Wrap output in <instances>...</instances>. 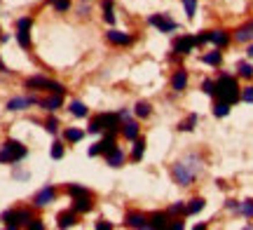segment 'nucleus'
<instances>
[{
	"label": "nucleus",
	"mask_w": 253,
	"mask_h": 230,
	"mask_svg": "<svg viewBox=\"0 0 253 230\" xmlns=\"http://www.w3.org/2000/svg\"><path fill=\"white\" fill-rule=\"evenodd\" d=\"M202 172V157L199 155H185L171 167V176L178 185H190Z\"/></svg>",
	"instance_id": "f257e3e1"
},
{
	"label": "nucleus",
	"mask_w": 253,
	"mask_h": 230,
	"mask_svg": "<svg viewBox=\"0 0 253 230\" xmlns=\"http://www.w3.org/2000/svg\"><path fill=\"white\" fill-rule=\"evenodd\" d=\"M216 96L220 101L227 103H237L242 99V92H239V85L232 75H220L216 80Z\"/></svg>",
	"instance_id": "f03ea898"
},
{
	"label": "nucleus",
	"mask_w": 253,
	"mask_h": 230,
	"mask_svg": "<svg viewBox=\"0 0 253 230\" xmlns=\"http://www.w3.org/2000/svg\"><path fill=\"white\" fill-rule=\"evenodd\" d=\"M122 127V120H120L118 113H101V115H96V118L89 120V134H99V132H118V129Z\"/></svg>",
	"instance_id": "7ed1b4c3"
},
{
	"label": "nucleus",
	"mask_w": 253,
	"mask_h": 230,
	"mask_svg": "<svg viewBox=\"0 0 253 230\" xmlns=\"http://www.w3.org/2000/svg\"><path fill=\"white\" fill-rule=\"evenodd\" d=\"M24 157H26V146H21V143L14 141V138L5 141L2 148H0V162H2V165H7V162H19V160H24Z\"/></svg>",
	"instance_id": "20e7f679"
},
{
	"label": "nucleus",
	"mask_w": 253,
	"mask_h": 230,
	"mask_svg": "<svg viewBox=\"0 0 253 230\" xmlns=\"http://www.w3.org/2000/svg\"><path fill=\"white\" fill-rule=\"evenodd\" d=\"M2 221H5L7 228H19V226H28V223L33 221V216H31L28 209H17V212L12 209V212L2 214Z\"/></svg>",
	"instance_id": "39448f33"
},
{
	"label": "nucleus",
	"mask_w": 253,
	"mask_h": 230,
	"mask_svg": "<svg viewBox=\"0 0 253 230\" xmlns=\"http://www.w3.org/2000/svg\"><path fill=\"white\" fill-rule=\"evenodd\" d=\"M118 148V143H115V134L110 132L108 137H103L101 141H96L94 146H89V150H87V155L89 157H96V155H108L110 150H115Z\"/></svg>",
	"instance_id": "423d86ee"
},
{
	"label": "nucleus",
	"mask_w": 253,
	"mask_h": 230,
	"mask_svg": "<svg viewBox=\"0 0 253 230\" xmlns=\"http://www.w3.org/2000/svg\"><path fill=\"white\" fill-rule=\"evenodd\" d=\"M148 24L155 26L157 31H162V33H173V31L178 28V24H176L169 14H153V17L148 19Z\"/></svg>",
	"instance_id": "0eeeda50"
},
{
	"label": "nucleus",
	"mask_w": 253,
	"mask_h": 230,
	"mask_svg": "<svg viewBox=\"0 0 253 230\" xmlns=\"http://www.w3.org/2000/svg\"><path fill=\"white\" fill-rule=\"evenodd\" d=\"M31 24H33V21H31L28 17L17 21V43L24 47V49L31 47Z\"/></svg>",
	"instance_id": "6e6552de"
},
{
	"label": "nucleus",
	"mask_w": 253,
	"mask_h": 230,
	"mask_svg": "<svg viewBox=\"0 0 253 230\" xmlns=\"http://www.w3.org/2000/svg\"><path fill=\"white\" fill-rule=\"evenodd\" d=\"M195 47H197L195 36H181L173 40V52H176V54H190Z\"/></svg>",
	"instance_id": "1a4fd4ad"
},
{
	"label": "nucleus",
	"mask_w": 253,
	"mask_h": 230,
	"mask_svg": "<svg viewBox=\"0 0 253 230\" xmlns=\"http://www.w3.org/2000/svg\"><path fill=\"white\" fill-rule=\"evenodd\" d=\"M33 103H40L38 96H17V99H9L7 101V111H24Z\"/></svg>",
	"instance_id": "9d476101"
},
{
	"label": "nucleus",
	"mask_w": 253,
	"mask_h": 230,
	"mask_svg": "<svg viewBox=\"0 0 253 230\" xmlns=\"http://www.w3.org/2000/svg\"><path fill=\"white\" fill-rule=\"evenodd\" d=\"M54 197H56L54 185H45V188L33 197V204H36V207H47L49 202H54Z\"/></svg>",
	"instance_id": "9b49d317"
},
{
	"label": "nucleus",
	"mask_w": 253,
	"mask_h": 230,
	"mask_svg": "<svg viewBox=\"0 0 253 230\" xmlns=\"http://www.w3.org/2000/svg\"><path fill=\"white\" fill-rule=\"evenodd\" d=\"M125 226L126 228H150V221L145 219L143 214H138V212H131V214H126L125 216Z\"/></svg>",
	"instance_id": "f8f14e48"
},
{
	"label": "nucleus",
	"mask_w": 253,
	"mask_h": 230,
	"mask_svg": "<svg viewBox=\"0 0 253 230\" xmlns=\"http://www.w3.org/2000/svg\"><path fill=\"white\" fill-rule=\"evenodd\" d=\"M106 40L113 43V45H131L134 43V38L129 36V33H122V31H115V28H110L108 33H106Z\"/></svg>",
	"instance_id": "ddd939ff"
},
{
	"label": "nucleus",
	"mask_w": 253,
	"mask_h": 230,
	"mask_svg": "<svg viewBox=\"0 0 253 230\" xmlns=\"http://www.w3.org/2000/svg\"><path fill=\"white\" fill-rule=\"evenodd\" d=\"M120 132H122V137H125L126 141H136L141 127H138V122H134V120H125V122H122V127H120Z\"/></svg>",
	"instance_id": "4468645a"
},
{
	"label": "nucleus",
	"mask_w": 253,
	"mask_h": 230,
	"mask_svg": "<svg viewBox=\"0 0 253 230\" xmlns=\"http://www.w3.org/2000/svg\"><path fill=\"white\" fill-rule=\"evenodd\" d=\"M73 209L78 214H89L94 209V202H91V193L89 195H80V197H75V202H73Z\"/></svg>",
	"instance_id": "2eb2a0df"
},
{
	"label": "nucleus",
	"mask_w": 253,
	"mask_h": 230,
	"mask_svg": "<svg viewBox=\"0 0 253 230\" xmlns=\"http://www.w3.org/2000/svg\"><path fill=\"white\" fill-rule=\"evenodd\" d=\"M171 87H173V92H183V90L188 87V71H185V68H178V71L173 73Z\"/></svg>",
	"instance_id": "dca6fc26"
},
{
	"label": "nucleus",
	"mask_w": 253,
	"mask_h": 230,
	"mask_svg": "<svg viewBox=\"0 0 253 230\" xmlns=\"http://www.w3.org/2000/svg\"><path fill=\"white\" fill-rule=\"evenodd\" d=\"M235 40L237 43H251L253 40V21H246L244 26H239L235 31Z\"/></svg>",
	"instance_id": "f3484780"
},
{
	"label": "nucleus",
	"mask_w": 253,
	"mask_h": 230,
	"mask_svg": "<svg viewBox=\"0 0 253 230\" xmlns=\"http://www.w3.org/2000/svg\"><path fill=\"white\" fill-rule=\"evenodd\" d=\"M78 223V212L75 209H68V212H61L59 216H56V226L59 228H71V226H75Z\"/></svg>",
	"instance_id": "a211bd4d"
},
{
	"label": "nucleus",
	"mask_w": 253,
	"mask_h": 230,
	"mask_svg": "<svg viewBox=\"0 0 253 230\" xmlns=\"http://www.w3.org/2000/svg\"><path fill=\"white\" fill-rule=\"evenodd\" d=\"M209 43H213V45L220 49V47L230 45V36H227L225 31H211V33H209Z\"/></svg>",
	"instance_id": "6ab92c4d"
},
{
	"label": "nucleus",
	"mask_w": 253,
	"mask_h": 230,
	"mask_svg": "<svg viewBox=\"0 0 253 230\" xmlns=\"http://www.w3.org/2000/svg\"><path fill=\"white\" fill-rule=\"evenodd\" d=\"M103 157H106V162H108L110 167H115V169L125 165V153H122L120 148H115V150H110L108 155H103Z\"/></svg>",
	"instance_id": "aec40b11"
},
{
	"label": "nucleus",
	"mask_w": 253,
	"mask_h": 230,
	"mask_svg": "<svg viewBox=\"0 0 253 230\" xmlns=\"http://www.w3.org/2000/svg\"><path fill=\"white\" fill-rule=\"evenodd\" d=\"M63 103V99H61V94H54V96H49V99H42L40 101V106L45 108V111H49V113H54L59 106Z\"/></svg>",
	"instance_id": "412c9836"
},
{
	"label": "nucleus",
	"mask_w": 253,
	"mask_h": 230,
	"mask_svg": "<svg viewBox=\"0 0 253 230\" xmlns=\"http://www.w3.org/2000/svg\"><path fill=\"white\" fill-rule=\"evenodd\" d=\"M49 85H52V80H47V78H42V75H36V78H28V80H26L28 90H38V87H45V90H49Z\"/></svg>",
	"instance_id": "4be33fe9"
},
{
	"label": "nucleus",
	"mask_w": 253,
	"mask_h": 230,
	"mask_svg": "<svg viewBox=\"0 0 253 230\" xmlns=\"http://www.w3.org/2000/svg\"><path fill=\"white\" fill-rule=\"evenodd\" d=\"M68 111H71L75 118H87V115H89V108H87V106H84L82 101H71Z\"/></svg>",
	"instance_id": "5701e85b"
},
{
	"label": "nucleus",
	"mask_w": 253,
	"mask_h": 230,
	"mask_svg": "<svg viewBox=\"0 0 253 230\" xmlns=\"http://www.w3.org/2000/svg\"><path fill=\"white\" fill-rule=\"evenodd\" d=\"M167 219H169V214H153L148 221H150V228H169V223H167Z\"/></svg>",
	"instance_id": "b1692460"
},
{
	"label": "nucleus",
	"mask_w": 253,
	"mask_h": 230,
	"mask_svg": "<svg viewBox=\"0 0 253 230\" xmlns=\"http://www.w3.org/2000/svg\"><path fill=\"white\" fill-rule=\"evenodd\" d=\"M63 138H66L68 143H78V141L84 138V132H82V129L71 127V129H66V132H63Z\"/></svg>",
	"instance_id": "393cba45"
},
{
	"label": "nucleus",
	"mask_w": 253,
	"mask_h": 230,
	"mask_svg": "<svg viewBox=\"0 0 253 230\" xmlns=\"http://www.w3.org/2000/svg\"><path fill=\"white\" fill-rule=\"evenodd\" d=\"M134 113H136V118H150V113H153V106L148 101H138L136 103V108H134Z\"/></svg>",
	"instance_id": "a878e982"
},
{
	"label": "nucleus",
	"mask_w": 253,
	"mask_h": 230,
	"mask_svg": "<svg viewBox=\"0 0 253 230\" xmlns=\"http://www.w3.org/2000/svg\"><path fill=\"white\" fill-rule=\"evenodd\" d=\"M202 61L209 66H220L223 64V54H220V49H216V52H209V54L202 56Z\"/></svg>",
	"instance_id": "bb28decb"
},
{
	"label": "nucleus",
	"mask_w": 253,
	"mask_h": 230,
	"mask_svg": "<svg viewBox=\"0 0 253 230\" xmlns=\"http://www.w3.org/2000/svg\"><path fill=\"white\" fill-rule=\"evenodd\" d=\"M143 153H145V141H143V138H136V141H134V150H131V160H134V162H141Z\"/></svg>",
	"instance_id": "cd10ccee"
},
{
	"label": "nucleus",
	"mask_w": 253,
	"mask_h": 230,
	"mask_svg": "<svg viewBox=\"0 0 253 230\" xmlns=\"http://www.w3.org/2000/svg\"><path fill=\"white\" fill-rule=\"evenodd\" d=\"M204 209V200L202 197H195V200H190V204H185V214L192 216V214H199Z\"/></svg>",
	"instance_id": "c85d7f7f"
},
{
	"label": "nucleus",
	"mask_w": 253,
	"mask_h": 230,
	"mask_svg": "<svg viewBox=\"0 0 253 230\" xmlns=\"http://www.w3.org/2000/svg\"><path fill=\"white\" fill-rule=\"evenodd\" d=\"M237 73H239V78H253V66L249 64V61H239L237 64Z\"/></svg>",
	"instance_id": "c756f323"
},
{
	"label": "nucleus",
	"mask_w": 253,
	"mask_h": 230,
	"mask_svg": "<svg viewBox=\"0 0 253 230\" xmlns=\"http://www.w3.org/2000/svg\"><path fill=\"white\" fill-rule=\"evenodd\" d=\"M230 106H232V103L220 101V99H218L216 106H213V115H216V118H225L227 113H230Z\"/></svg>",
	"instance_id": "7c9ffc66"
},
{
	"label": "nucleus",
	"mask_w": 253,
	"mask_h": 230,
	"mask_svg": "<svg viewBox=\"0 0 253 230\" xmlns=\"http://www.w3.org/2000/svg\"><path fill=\"white\" fill-rule=\"evenodd\" d=\"M239 214L246 216V219H253V200H244V202H239Z\"/></svg>",
	"instance_id": "2f4dec72"
},
{
	"label": "nucleus",
	"mask_w": 253,
	"mask_h": 230,
	"mask_svg": "<svg viewBox=\"0 0 253 230\" xmlns=\"http://www.w3.org/2000/svg\"><path fill=\"white\" fill-rule=\"evenodd\" d=\"M195 125H197V115L192 113L188 120H183L181 125H178V129H181V132H192V129H195Z\"/></svg>",
	"instance_id": "473e14b6"
},
{
	"label": "nucleus",
	"mask_w": 253,
	"mask_h": 230,
	"mask_svg": "<svg viewBox=\"0 0 253 230\" xmlns=\"http://www.w3.org/2000/svg\"><path fill=\"white\" fill-rule=\"evenodd\" d=\"M183 7H185L188 19H195V14H197V0H183Z\"/></svg>",
	"instance_id": "72a5a7b5"
},
{
	"label": "nucleus",
	"mask_w": 253,
	"mask_h": 230,
	"mask_svg": "<svg viewBox=\"0 0 253 230\" xmlns=\"http://www.w3.org/2000/svg\"><path fill=\"white\" fill-rule=\"evenodd\" d=\"M68 195H73V197H80V195H89V190H87L84 185L71 184V185H68Z\"/></svg>",
	"instance_id": "f704fd0d"
},
{
	"label": "nucleus",
	"mask_w": 253,
	"mask_h": 230,
	"mask_svg": "<svg viewBox=\"0 0 253 230\" xmlns=\"http://www.w3.org/2000/svg\"><path fill=\"white\" fill-rule=\"evenodd\" d=\"M49 155L54 157V160H61V157H63V143H61V141H54V143H52Z\"/></svg>",
	"instance_id": "c9c22d12"
},
{
	"label": "nucleus",
	"mask_w": 253,
	"mask_h": 230,
	"mask_svg": "<svg viewBox=\"0 0 253 230\" xmlns=\"http://www.w3.org/2000/svg\"><path fill=\"white\" fill-rule=\"evenodd\" d=\"M202 92L209 94V96H216V83L213 80H204L202 83Z\"/></svg>",
	"instance_id": "e433bc0d"
},
{
	"label": "nucleus",
	"mask_w": 253,
	"mask_h": 230,
	"mask_svg": "<svg viewBox=\"0 0 253 230\" xmlns=\"http://www.w3.org/2000/svg\"><path fill=\"white\" fill-rule=\"evenodd\" d=\"M167 214H169V216H178V214H185V202H176V204H171Z\"/></svg>",
	"instance_id": "4c0bfd02"
},
{
	"label": "nucleus",
	"mask_w": 253,
	"mask_h": 230,
	"mask_svg": "<svg viewBox=\"0 0 253 230\" xmlns=\"http://www.w3.org/2000/svg\"><path fill=\"white\" fill-rule=\"evenodd\" d=\"M45 129L49 132V134H56V129H59V120H56V118H49L45 122Z\"/></svg>",
	"instance_id": "58836bf2"
},
{
	"label": "nucleus",
	"mask_w": 253,
	"mask_h": 230,
	"mask_svg": "<svg viewBox=\"0 0 253 230\" xmlns=\"http://www.w3.org/2000/svg\"><path fill=\"white\" fill-rule=\"evenodd\" d=\"M52 2H54L56 12H66V9L71 7V0H52Z\"/></svg>",
	"instance_id": "ea45409f"
},
{
	"label": "nucleus",
	"mask_w": 253,
	"mask_h": 230,
	"mask_svg": "<svg viewBox=\"0 0 253 230\" xmlns=\"http://www.w3.org/2000/svg\"><path fill=\"white\" fill-rule=\"evenodd\" d=\"M242 101L253 103V85H249L246 90H242Z\"/></svg>",
	"instance_id": "a19ab883"
},
{
	"label": "nucleus",
	"mask_w": 253,
	"mask_h": 230,
	"mask_svg": "<svg viewBox=\"0 0 253 230\" xmlns=\"http://www.w3.org/2000/svg\"><path fill=\"white\" fill-rule=\"evenodd\" d=\"M209 33H211V31H204V33L195 36V43H197V45H204V43H209Z\"/></svg>",
	"instance_id": "79ce46f5"
},
{
	"label": "nucleus",
	"mask_w": 253,
	"mask_h": 230,
	"mask_svg": "<svg viewBox=\"0 0 253 230\" xmlns=\"http://www.w3.org/2000/svg\"><path fill=\"white\" fill-rule=\"evenodd\" d=\"M103 21H106L108 26H113V24H115V14H113V9H106V14H103Z\"/></svg>",
	"instance_id": "37998d69"
},
{
	"label": "nucleus",
	"mask_w": 253,
	"mask_h": 230,
	"mask_svg": "<svg viewBox=\"0 0 253 230\" xmlns=\"http://www.w3.org/2000/svg\"><path fill=\"white\" fill-rule=\"evenodd\" d=\"M110 228H113V223L110 221H99L96 223V230H110Z\"/></svg>",
	"instance_id": "c03bdc74"
},
{
	"label": "nucleus",
	"mask_w": 253,
	"mask_h": 230,
	"mask_svg": "<svg viewBox=\"0 0 253 230\" xmlns=\"http://www.w3.org/2000/svg\"><path fill=\"white\" fill-rule=\"evenodd\" d=\"M227 209H232V212H239V202H237V200H227Z\"/></svg>",
	"instance_id": "a18cd8bd"
},
{
	"label": "nucleus",
	"mask_w": 253,
	"mask_h": 230,
	"mask_svg": "<svg viewBox=\"0 0 253 230\" xmlns=\"http://www.w3.org/2000/svg\"><path fill=\"white\" fill-rule=\"evenodd\" d=\"M28 228H31V230H42V228H45V226H42V223H40V221H36V223L31 221V223H28Z\"/></svg>",
	"instance_id": "49530a36"
},
{
	"label": "nucleus",
	"mask_w": 253,
	"mask_h": 230,
	"mask_svg": "<svg viewBox=\"0 0 253 230\" xmlns=\"http://www.w3.org/2000/svg\"><path fill=\"white\" fill-rule=\"evenodd\" d=\"M118 115H120V120H122V122H125V120H129V115H131V113L126 111V108H122V111H120Z\"/></svg>",
	"instance_id": "de8ad7c7"
},
{
	"label": "nucleus",
	"mask_w": 253,
	"mask_h": 230,
	"mask_svg": "<svg viewBox=\"0 0 253 230\" xmlns=\"http://www.w3.org/2000/svg\"><path fill=\"white\" fill-rule=\"evenodd\" d=\"M169 228H173V230H183V228H185V223H183V221H176V223H171Z\"/></svg>",
	"instance_id": "09e8293b"
},
{
	"label": "nucleus",
	"mask_w": 253,
	"mask_h": 230,
	"mask_svg": "<svg viewBox=\"0 0 253 230\" xmlns=\"http://www.w3.org/2000/svg\"><path fill=\"white\" fill-rule=\"evenodd\" d=\"M103 9H113V0H103Z\"/></svg>",
	"instance_id": "8fccbe9b"
},
{
	"label": "nucleus",
	"mask_w": 253,
	"mask_h": 230,
	"mask_svg": "<svg viewBox=\"0 0 253 230\" xmlns=\"http://www.w3.org/2000/svg\"><path fill=\"white\" fill-rule=\"evenodd\" d=\"M246 54H249V56H251V59H253V45L249 47V49H246Z\"/></svg>",
	"instance_id": "3c124183"
}]
</instances>
